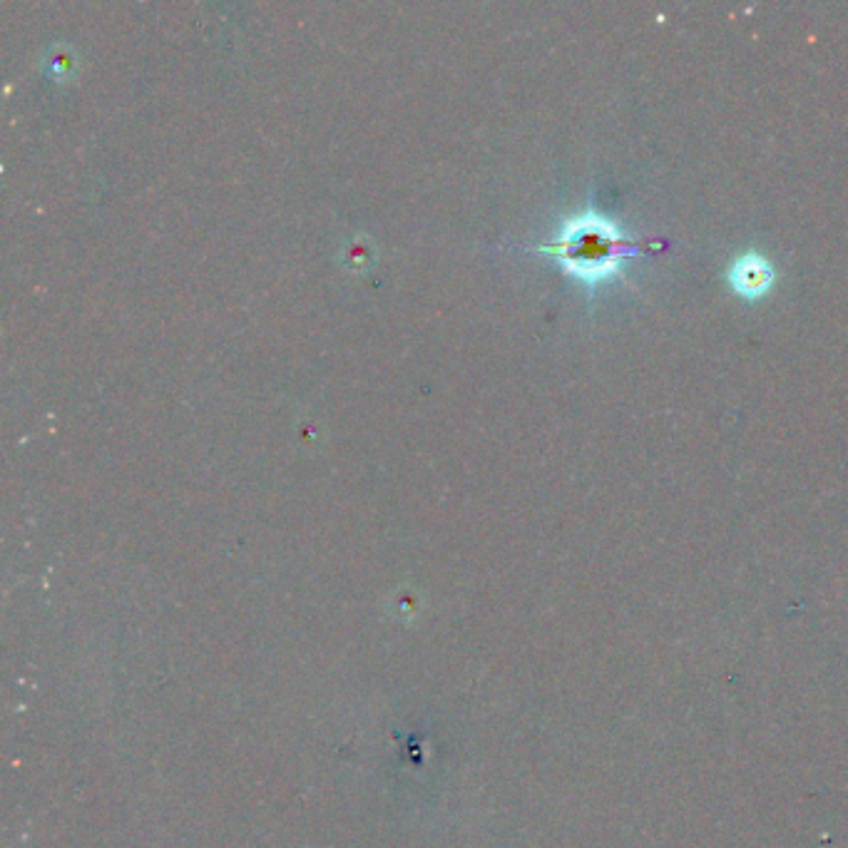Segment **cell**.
<instances>
[{
	"instance_id": "cell-1",
	"label": "cell",
	"mask_w": 848,
	"mask_h": 848,
	"mask_svg": "<svg viewBox=\"0 0 848 848\" xmlns=\"http://www.w3.org/2000/svg\"><path fill=\"white\" fill-rule=\"evenodd\" d=\"M769 279H771L769 264L761 262V259H754V257L742 259V262H739L732 272V284L747 296L761 294V291L769 286Z\"/></svg>"
}]
</instances>
